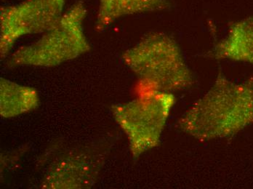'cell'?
I'll return each mask as SVG.
<instances>
[{"mask_svg":"<svg viewBox=\"0 0 253 189\" xmlns=\"http://www.w3.org/2000/svg\"><path fill=\"white\" fill-rule=\"evenodd\" d=\"M106 153L101 145L82 146L61 153L47 167L42 187L83 189L90 187L101 170Z\"/></svg>","mask_w":253,"mask_h":189,"instance_id":"8992f818","label":"cell"},{"mask_svg":"<svg viewBox=\"0 0 253 189\" xmlns=\"http://www.w3.org/2000/svg\"><path fill=\"white\" fill-rule=\"evenodd\" d=\"M0 93V113L2 117H14L38 107V93L32 87L1 78Z\"/></svg>","mask_w":253,"mask_h":189,"instance_id":"9c48e42d","label":"cell"},{"mask_svg":"<svg viewBox=\"0 0 253 189\" xmlns=\"http://www.w3.org/2000/svg\"><path fill=\"white\" fill-rule=\"evenodd\" d=\"M86 15L84 3H75L38 41L17 50L6 65L8 68L55 67L87 53L90 45L83 27Z\"/></svg>","mask_w":253,"mask_h":189,"instance_id":"3957f363","label":"cell"},{"mask_svg":"<svg viewBox=\"0 0 253 189\" xmlns=\"http://www.w3.org/2000/svg\"><path fill=\"white\" fill-rule=\"evenodd\" d=\"M170 5L168 0H99L97 29L103 30L123 17L161 11L169 8Z\"/></svg>","mask_w":253,"mask_h":189,"instance_id":"ba28073f","label":"cell"},{"mask_svg":"<svg viewBox=\"0 0 253 189\" xmlns=\"http://www.w3.org/2000/svg\"><path fill=\"white\" fill-rule=\"evenodd\" d=\"M125 64L158 91L183 90L192 84V74L176 41L161 32L143 37L123 55Z\"/></svg>","mask_w":253,"mask_h":189,"instance_id":"7a4b0ae2","label":"cell"},{"mask_svg":"<svg viewBox=\"0 0 253 189\" xmlns=\"http://www.w3.org/2000/svg\"><path fill=\"white\" fill-rule=\"evenodd\" d=\"M253 124V77L234 82L221 73L209 90L177 121L200 141L231 138Z\"/></svg>","mask_w":253,"mask_h":189,"instance_id":"6da1fadb","label":"cell"},{"mask_svg":"<svg viewBox=\"0 0 253 189\" xmlns=\"http://www.w3.org/2000/svg\"><path fill=\"white\" fill-rule=\"evenodd\" d=\"M175 101L172 93L155 90L112 107L114 119L126 133L133 158L159 145Z\"/></svg>","mask_w":253,"mask_h":189,"instance_id":"277c9868","label":"cell"},{"mask_svg":"<svg viewBox=\"0 0 253 189\" xmlns=\"http://www.w3.org/2000/svg\"><path fill=\"white\" fill-rule=\"evenodd\" d=\"M217 60H229L253 66V15L233 23L227 35L212 51Z\"/></svg>","mask_w":253,"mask_h":189,"instance_id":"52a82bcc","label":"cell"},{"mask_svg":"<svg viewBox=\"0 0 253 189\" xmlns=\"http://www.w3.org/2000/svg\"><path fill=\"white\" fill-rule=\"evenodd\" d=\"M65 0H24L0 10V52L4 59L19 38L42 34L63 15Z\"/></svg>","mask_w":253,"mask_h":189,"instance_id":"5b68a950","label":"cell"}]
</instances>
